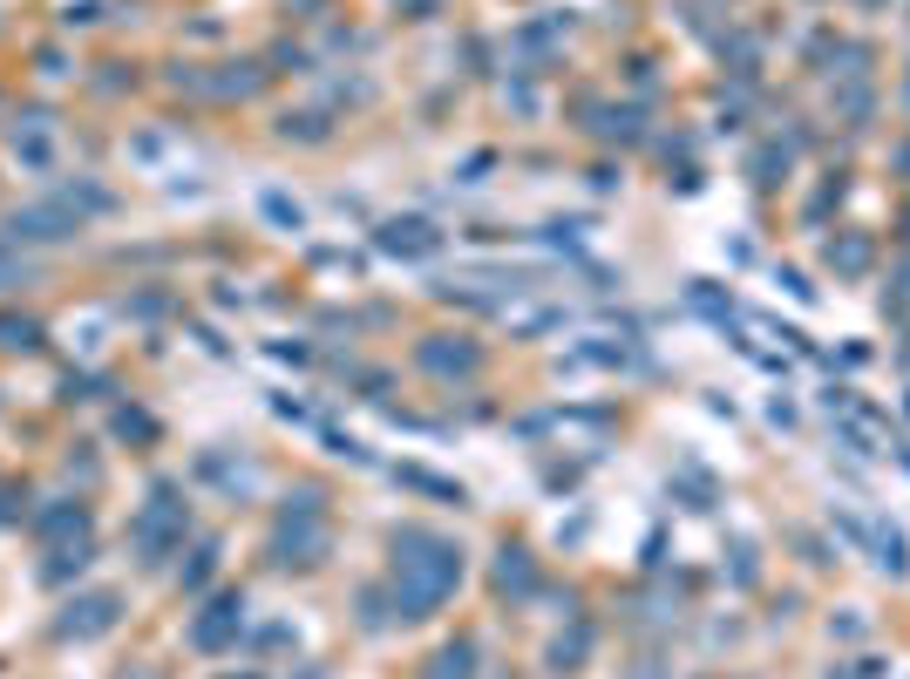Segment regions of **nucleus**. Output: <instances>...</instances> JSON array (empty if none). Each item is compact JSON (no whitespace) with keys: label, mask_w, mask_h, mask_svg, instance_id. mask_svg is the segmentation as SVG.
Masks as SVG:
<instances>
[{"label":"nucleus","mask_w":910,"mask_h":679,"mask_svg":"<svg viewBox=\"0 0 910 679\" xmlns=\"http://www.w3.org/2000/svg\"><path fill=\"white\" fill-rule=\"evenodd\" d=\"M14 278H21V265H14V252H8V245H0V286H14Z\"/></svg>","instance_id":"nucleus-14"},{"label":"nucleus","mask_w":910,"mask_h":679,"mask_svg":"<svg viewBox=\"0 0 910 679\" xmlns=\"http://www.w3.org/2000/svg\"><path fill=\"white\" fill-rule=\"evenodd\" d=\"M272 550H279V565H320V550H327L320 503H313V496H299V503L279 516V537H272Z\"/></svg>","instance_id":"nucleus-3"},{"label":"nucleus","mask_w":910,"mask_h":679,"mask_svg":"<svg viewBox=\"0 0 910 679\" xmlns=\"http://www.w3.org/2000/svg\"><path fill=\"white\" fill-rule=\"evenodd\" d=\"M109 625H116V598H109V591L75 598L68 618H62V632H68V638H96V632H109Z\"/></svg>","instance_id":"nucleus-5"},{"label":"nucleus","mask_w":910,"mask_h":679,"mask_svg":"<svg viewBox=\"0 0 910 679\" xmlns=\"http://www.w3.org/2000/svg\"><path fill=\"white\" fill-rule=\"evenodd\" d=\"M462 584V550L435 530H394V605L402 618L435 612Z\"/></svg>","instance_id":"nucleus-1"},{"label":"nucleus","mask_w":910,"mask_h":679,"mask_svg":"<svg viewBox=\"0 0 910 679\" xmlns=\"http://www.w3.org/2000/svg\"><path fill=\"white\" fill-rule=\"evenodd\" d=\"M211 557H218L211 544H197V550H190V571H184V584H205V578H211Z\"/></svg>","instance_id":"nucleus-13"},{"label":"nucleus","mask_w":910,"mask_h":679,"mask_svg":"<svg viewBox=\"0 0 910 679\" xmlns=\"http://www.w3.org/2000/svg\"><path fill=\"white\" fill-rule=\"evenodd\" d=\"M136 679H156V672H136Z\"/></svg>","instance_id":"nucleus-15"},{"label":"nucleus","mask_w":910,"mask_h":679,"mask_svg":"<svg viewBox=\"0 0 910 679\" xmlns=\"http://www.w3.org/2000/svg\"><path fill=\"white\" fill-rule=\"evenodd\" d=\"M34 333H42L34 319H0V347H34Z\"/></svg>","instance_id":"nucleus-12"},{"label":"nucleus","mask_w":910,"mask_h":679,"mask_svg":"<svg viewBox=\"0 0 910 679\" xmlns=\"http://www.w3.org/2000/svg\"><path fill=\"white\" fill-rule=\"evenodd\" d=\"M184 503H177V490L171 483H156L150 490V503L136 510V550H143V565H156V557H164L171 544H184Z\"/></svg>","instance_id":"nucleus-2"},{"label":"nucleus","mask_w":910,"mask_h":679,"mask_svg":"<svg viewBox=\"0 0 910 679\" xmlns=\"http://www.w3.org/2000/svg\"><path fill=\"white\" fill-rule=\"evenodd\" d=\"M469 659H476V646H469V638H456V646L435 653V679H469V672H476Z\"/></svg>","instance_id":"nucleus-6"},{"label":"nucleus","mask_w":910,"mask_h":679,"mask_svg":"<svg viewBox=\"0 0 910 679\" xmlns=\"http://www.w3.org/2000/svg\"><path fill=\"white\" fill-rule=\"evenodd\" d=\"M829 259H836L843 272H863V259H869V245H863V238H843V245H829Z\"/></svg>","instance_id":"nucleus-11"},{"label":"nucleus","mask_w":910,"mask_h":679,"mask_svg":"<svg viewBox=\"0 0 910 679\" xmlns=\"http://www.w3.org/2000/svg\"><path fill=\"white\" fill-rule=\"evenodd\" d=\"M421 361H428L435 374H449V368H476V347H456V353H449V347H421Z\"/></svg>","instance_id":"nucleus-10"},{"label":"nucleus","mask_w":910,"mask_h":679,"mask_svg":"<svg viewBox=\"0 0 910 679\" xmlns=\"http://www.w3.org/2000/svg\"><path fill=\"white\" fill-rule=\"evenodd\" d=\"M591 653V632L578 625L571 638H558V646H550V672H578V659Z\"/></svg>","instance_id":"nucleus-9"},{"label":"nucleus","mask_w":910,"mask_h":679,"mask_svg":"<svg viewBox=\"0 0 910 679\" xmlns=\"http://www.w3.org/2000/svg\"><path fill=\"white\" fill-rule=\"evenodd\" d=\"M496 584L524 598V591H530V550H503V565H496Z\"/></svg>","instance_id":"nucleus-8"},{"label":"nucleus","mask_w":910,"mask_h":679,"mask_svg":"<svg viewBox=\"0 0 910 679\" xmlns=\"http://www.w3.org/2000/svg\"><path fill=\"white\" fill-rule=\"evenodd\" d=\"M239 625H245V598L224 591V598H211V605H205V618L190 625V646H197V653H224L231 638H239Z\"/></svg>","instance_id":"nucleus-4"},{"label":"nucleus","mask_w":910,"mask_h":679,"mask_svg":"<svg viewBox=\"0 0 910 679\" xmlns=\"http://www.w3.org/2000/svg\"><path fill=\"white\" fill-rule=\"evenodd\" d=\"M381 245H387V252H435V231H428V224H387Z\"/></svg>","instance_id":"nucleus-7"}]
</instances>
